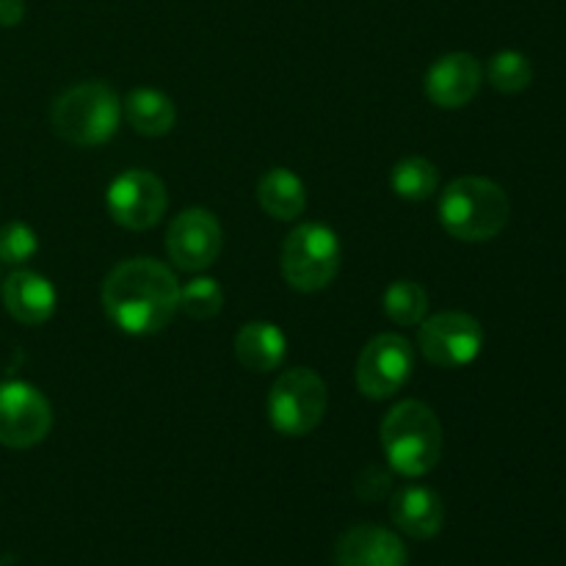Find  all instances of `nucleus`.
<instances>
[{"label": "nucleus", "mask_w": 566, "mask_h": 566, "mask_svg": "<svg viewBox=\"0 0 566 566\" xmlns=\"http://www.w3.org/2000/svg\"><path fill=\"white\" fill-rule=\"evenodd\" d=\"M99 298L105 315L122 332L158 335L180 313V282L160 260L133 258L111 269Z\"/></svg>", "instance_id": "nucleus-1"}, {"label": "nucleus", "mask_w": 566, "mask_h": 566, "mask_svg": "<svg viewBox=\"0 0 566 566\" xmlns=\"http://www.w3.org/2000/svg\"><path fill=\"white\" fill-rule=\"evenodd\" d=\"M381 448L387 464L403 479H420L440 464L442 423L423 401H401L381 420Z\"/></svg>", "instance_id": "nucleus-2"}, {"label": "nucleus", "mask_w": 566, "mask_h": 566, "mask_svg": "<svg viewBox=\"0 0 566 566\" xmlns=\"http://www.w3.org/2000/svg\"><path fill=\"white\" fill-rule=\"evenodd\" d=\"M512 216L509 193L497 182L464 175L448 182L440 197V224L464 243H484L501 235Z\"/></svg>", "instance_id": "nucleus-3"}, {"label": "nucleus", "mask_w": 566, "mask_h": 566, "mask_svg": "<svg viewBox=\"0 0 566 566\" xmlns=\"http://www.w3.org/2000/svg\"><path fill=\"white\" fill-rule=\"evenodd\" d=\"M55 136L75 147H99L122 125V99L108 83L83 81L61 92L50 108Z\"/></svg>", "instance_id": "nucleus-4"}, {"label": "nucleus", "mask_w": 566, "mask_h": 566, "mask_svg": "<svg viewBox=\"0 0 566 566\" xmlns=\"http://www.w3.org/2000/svg\"><path fill=\"white\" fill-rule=\"evenodd\" d=\"M343 249L326 224H298L282 243V276L298 293H318L340 274Z\"/></svg>", "instance_id": "nucleus-5"}, {"label": "nucleus", "mask_w": 566, "mask_h": 566, "mask_svg": "<svg viewBox=\"0 0 566 566\" xmlns=\"http://www.w3.org/2000/svg\"><path fill=\"white\" fill-rule=\"evenodd\" d=\"M329 407L326 381L310 368L285 370L271 385L269 392V420L276 434L307 437L324 420Z\"/></svg>", "instance_id": "nucleus-6"}, {"label": "nucleus", "mask_w": 566, "mask_h": 566, "mask_svg": "<svg viewBox=\"0 0 566 566\" xmlns=\"http://www.w3.org/2000/svg\"><path fill=\"white\" fill-rule=\"evenodd\" d=\"M418 348L437 368H464L475 363L484 348V329L479 321L459 310L429 315L418 329Z\"/></svg>", "instance_id": "nucleus-7"}, {"label": "nucleus", "mask_w": 566, "mask_h": 566, "mask_svg": "<svg viewBox=\"0 0 566 566\" xmlns=\"http://www.w3.org/2000/svg\"><path fill=\"white\" fill-rule=\"evenodd\" d=\"M111 219L130 232L153 230L169 208L164 180L147 169L122 171L105 193Z\"/></svg>", "instance_id": "nucleus-8"}, {"label": "nucleus", "mask_w": 566, "mask_h": 566, "mask_svg": "<svg viewBox=\"0 0 566 566\" xmlns=\"http://www.w3.org/2000/svg\"><path fill=\"white\" fill-rule=\"evenodd\" d=\"M415 370V348L407 337L376 335L368 346L363 348L357 359V387L365 398L385 401L392 398L409 379Z\"/></svg>", "instance_id": "nucleus-9"}, {"label": "nucleus", "mask_w": 566, "mask_h": 566, "mask_svg": "<svg viewBox=\"0 0 566 566\" xmlns=\"http://www.w3.org/2000/svg\"><path fill=\"white\" fill-rule=\"evenodd\" d=\"M53 429V409L48 398L25 381H0V446H39Z\"/></svg>", "instance_id": "nucleus-10"}, {"label": "nucleus", "mask_w": 566, "mask_h": 566, "mask_svg": "<svg viewBox=\"0 0 566 566\" xmlns=\"http://www.w3.org/2000/svg\"><path fill=\"white\" fill-rule=\"evenodd\" d=\"M224 232L219 219L205 208H188L169 224L166 232V254L171 265L188 274H202L219 260Z\"/></svg>", "instance_id": "nucleus-11"}, {"label": "nucleus", "mask_w": 566, "mask_h": 566, "mask_svg": "<svg viewBox=\"0 0 566 566\" xmlns=\"http://www.w3.org/2000/svg\"><path fill=\"white\" fill-rule=\"evenodd\" d=\"M481 64L470 53H448L437 59L426 72V97L437 108L457 111L475 99L481 88Z\"/></svg>", "instance_id": "nucleus-12"}, {"label": "nucleus", "mask_w": 566, "mask_h": 566, "mask_svg": "<svg viewBox=\"0 0 566 566\" xmlns=\"http://www.w3.org/2000/svg\"><path fill=\"white\" fill-rule=\"evenodd\" d=\"M403 542L381 525H354L337 539V566H407Z\"/></svg>", "instance_id": "nucleus-13"}, {"label": "nucleus", "mask_w": 566, "mask_h": 566, "mask_svg": "<svg viewBox=\"0 0 566 566\" xmlns=\"http://www.w3.org/2000/svg\"><path fill=\"white\" fill-rule=\"evenodd\" d=\"M55 287L50 285L48 276L36 271H14L3 282V304L14 321L22 326H42L44 321L53 318L55 313Z\"/></svg>", "instance_id": "nucleus-14"}, {"label": "nucleus", "mask_w": 566, "mask_h": 566, "mask_svg": "<svg viewBox=\"0 0 566 566\" xmlns=\"http://www.w3.org/2000/svg\"><path fill=\"white\" fill-rule=\"evenodd\" d=\"M390 517L412 539H434L446 523V509L434 490L409 484L392 492Z\"/></svg>", "instance_id": "nucleus-15"}, {"label": "nucleus", "mask_w": 566, "mask_h": 566, "mask_svg": "<svg viewBox=\"0 0 566 566\" xmlns=\"http://www.w3.org/2000/svg\"><path fill=\"white\" fill-rule=\"evenodd\" d=\"M287 337L271 321H249L235 335V357L252 374H271L285 363Z\"/></svg>", "instance_id": "nucleus-16"}, {"label": "nucleus", "mask_w": 566, "mask_h": 566, "mask_svg": "<svg viewBox=\"0 0 566 566\" xmlns=\"http://www.w3.org/2000/svg\"><path fill=\"white\" fill-rule=\"evenodd\" d=\"M258 202L271 219L296 221L307 208V186L296 171L276 166L269 169L258 182Z\"/></svg>", "instance_id": "nucleus-17"}, {"label": "nucleus", "mask_w": 566, "mask_h": 566, "mask_svg": "<svg viewBox=\"0 0 566 566\" xmlns=\"http://www.w3.org/2000/svg\"><path fill=\"white\" fill-rule=\"evenodd\" d=\"M122 116H127V125L138 136L158 138L171 133V127L177 122V108L169 94L142 86L127 94V99L122 103Z\"/></svg>", "instance_id": "nucleus-18"}, {"label": "nucleus", "mask_w": 566, "mask_h": 566, "mask_svg": "<svg viewBox=\"0 0 566 566\" xmlns=\"http://www.w3.org/2000/svg\"><path fill=\"white\" fill-rule=\"evenodd\" d=\"M390 186L407 202H426V199H431L437 193L440 171H437V166L429 158L412 155V158H403L392 166Z\"/></svg>", "instance_id": "nucleus-19"}, {"label": "nucleus", "mask_w": 566, "mask_h": 566, "mask_svg": "<svg viewBox=\"0 0 566 566\" xmlns=\"http://www.w3.org/2000/svg\"><path fill=\"white\" fill-rule=\"evenodd\" d=\"M385 315L398 326H420L429 318V293L420 282L398 280L385 291Z\"/></svg>", "instance_id": "nucleus-20"}, {"label": "nucleus", "mask_w": 566, "mask_h": 566, "mask_svg": "<svg viewBox=\"0 0 566 566\" xmlns=\"http://www.w3.org/2000/svg\"><path fill=\"white\" fill-rule=\"evenodd\" d=\"M486 77H490L492 88H497V92L520 94L534 81V66H531L528 55L517 53V50H503V53H495L490 59Z\"/></svg>", "instance_id": "nucleus-21"}, {"label": "nucleus", "mask_w": 566, "mask_h": 566, "mask_svg": "<svg viewBox=\"0 0 566 566\" xmlns=\"http://www.w3.org/2000/svg\"><path fill=\"white\" fill-rule=\"evenodd\" d=\"M224 307V291L210 276H197L180 287V313L191 321H213Z\"/></svg>", "instance_id": "nucleus-22"}, {"label": "nucleus", "mask_w": 566, "mask_h": 566, "mask_svg": "<svg viewBox=\"0 0 566 566\" xmlns=\"http://www.w3.org/2000/svg\"><path fill=\"white\" fill-rule=\"evenodd\" d=\"M39 252V238L22 221H9L0 227V263L22 265Z\"/></svg>", "instance_id": "nucleus-23"}, {"label": "nucleus", "mask_w": 566, "mask_h": 566, "mask_svg": "<svg viewBox=\"0 0 566 566\" xmlns=\"http://www.w3.org/2000/svg\"><path fill=\"white\" fill-rule=\"evenodd\" d=\"M390 492V475L379 468H368L363 475L357 479V495L363 501H379Z\"/></svg>", "instance_id": "nucleus-24"}, {"label": "nucleus", "mask_w": 566, "mask_h": 566, "mask_svg": "<svg viewBox=\"0 0 566 566\" xmlns=\"http://www.w3.org/2000/svg\"><path fill=\"white\" fill-rule=\"evenodd\" d=\"M25 17V0H0V28L20 25Z\"/></svg>", "instance_id": "nucleus-25"}]
</instances>
